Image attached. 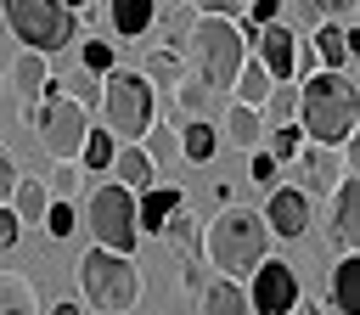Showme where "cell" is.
Wrapping results in <instances>:
<instances>
[{"label":"cell","instance_id":"f35d334b","mask_svg":"<svg viewBox=\"0 0 360 315\" xmlns=\"http://www.w3.org/2000/svg\"><path fill=\"white\" fill-rule=\"evenodd\" d=\"M17 180H22V174H17V163H11V152L0 146V202H11V191H17Z\"/></svg>","mask_w":360,"mask_h":315},{"label":"cell","instance_id":"4fadbf2b","mask_svg":"<svg viewBox=\"0 0 360 315\" xmlns=\"http://www.w3.org/2000/svg\"><path fill=\"white\" fill-rule=\"evenodd\" d=\"M354 45H360V28H338V22H321L309 39L321 73H354Z\"/></svg>","mask_w":360,"mask_h":315},{"label":"cell","instance_id":"52a82bcc","mask_svg":"<svg viewBox=\"0 0 360 315\" xmlns=\"http://www.w3.org/2000/svg\"><path fill=\"white\" fill-rule=\"evenodd\" d=\"M0 6H6V22L22 39V51L51 56V51L73 45V11L62 0H0Z\"/></svg>","mask_w":360,"mask_h":315},{"label":"cell","instance_id":"836d02e7","mask_svg":"<svg viewBox=\"0 0 360 315\" xmlns=\"http://www.w3.org/2000/svg\"><path fill=\"white\" fill-rule=\"evenodd\" d=\"M84 73H96V79L112 73V45L107 39H84Z\"/></svg>","mask_w":360,"mask_h":315},{"label":"cell","instance_id":"83f0119b","mask_svg":"<svg viewBox=\"0 0 360 315\" xmlns=\"http://www.w3.org/2000/svg\"><path fill=\"white\" fill-rule=\"evenodd\" d=\"M135 146L146 152V163H152V169L174 163V152H180V146H174V124H152V129H146V135H141Z\"/></svg>","mask_w":360,"mask_h":315},{"label":"cell","instance_id":"60d3db41","mask_svg":"<svg viewBox=\"0 0 360 315\" xmlns=\"http://www.w3.org/2000/svg\"><path fill=\"white\" fill-rule=\"evenodd\" d=\"M191 6H197V11H208V17H236L248 0H191Z\"/></svg>","mask_w":360,"mask_h":315},{"label":"cell","instance_id":"9a60e30c","mask_svg":"<svg viewBox=\"0 0 360 315\" xmlns=\"http://www.w3.org/2000/svg\"><path fill=\"white\" fill-rule=\"evenodd\" d=\"M174 208H186V191H180V186H146V191L135 197V231H152V236H158Z\"/></svg>","mask_w":360,"mask_h":315},{"label":"cell","instance_id":"74e56055","mask_svg":"<svg viewBox=\"0 0 360 315\" xmlns=\"http://www.w3.org/2000/svg\"><path fill=\"white\" fill-rule=\"evenodd\" d=\"M17 236H22V225H17V214L0 202V253H11V248H17Z\"/></svg>","mask_w":360,"mask_h":315},{"label":"cell","instance_id":"484cf974","mask_svg":"<svg viewBox=\"0 0 360 315\" xmlns=\"http://www.w3.org/2000/svg\"><path fill=\"white\" fill-rule=\"evenodd\" d=\"M141 79H146L152 90H174V84L186 79V62H180V51H163V45H158V51L146 56V68H141Z\"/></svg>","mask_w":360,"mask_h":315},{"label":"cell","instance_id":"4316f807","mask_svg":"<svg viewBox=\"0 0 360 315\" xmlns=\"http://www.w3.org/2000/svg\"><path fill=\"white\" fill-rule=\"evenodd\" d=\"M158 236L191 259V253H197V242H202V225H197V214H191V208H174V214L163 219V231H158Z\"/></svg>","mask_w":360,"mask_h":315},{"label":"cell","instance_id":"4dcf8cb0","mask_svg":"<svg viewBox=\"0 0 360 315\" xmlns=\"http://www.w3.org/2000/svg\"><path fill=\"white\" fill-rule=\"evenodd\" d=\"M298 146H304V135H298V124H276V129H264V152L281 163V158H298Z\"/></svg>","mask_w":360,"mask_h":315},{"label":"cell","instance_id":"7a4b0ae2","mask_svg":"<svg viewBox=\"0 0 360 315\" xmlns=\"http://www.w3.org/2000/svg\"><path fill=\"white\" fill-rule=\"evenodd\" d=\"M264 219L253 214V208H219L208 225H202V259L225 276V281H236V276H248L259 259H264Z\"/></svg>","mask_w":360,"mask_h":315},{"label":"cell","instance_id":"7c38bea8","mask_svg":"<svg viewBox=\"0 0 360 315\" xmlns=\"http://www.w3.org/2000/svg\"><path fill=\"white\" fill-rule=\"evenodd\" d=\"M326 242H332L338 253H354V242H360V180H354V174H343V180L332 186V208H326Z\"/></svg>","mask_w":360,"mask_h":315},{"label":"cell","instance_id":"603a6c76","mask_svg":"<svg viewBox=\"0 0 360 315\" xmlns=\"http://www.w3.org/2000/svg\"><path fill=\"white\" fill-rule=\"evenodd\" d=\"M0 315H39L34 281L22 270H0Z\"/></svg>","mask_w":360,"mask_h":315},{"label":"cell","instance_id":"e0dca14e","mask_svg":"<svg viewBox=\"0 0 360 315\" xmlns=\"http://www.w3.org/2000/svg\"><path fill=\"white\" fill-rule=\"evenodd\" d=\"M225 141L242 146V152H259V141H264V112L231 101V107H225Z\"/></svg>","mask_w":360,"mask_h":315},{"label":"cell","instance_id":"1f68e13d","mask_svg":"<svg viewBox=\"0 0 360 315\" xmlns=\"http://www.w3.org/2000/svg\"><path fill=\"white\" fill-rule=\"evenodd\" d=\"M79 180H84V174H79V163H56V169H51V180H45V191H51L56 202H73V197H79Z\"/></svg>","mask_w":360,"mask_h":315},{"label":"cell","instance_id":"44dd1931","mask_svg":"<svg viewBox=\"0 0 360 315\" xmlns=\"http://www.w3.org/2000/svg\"><path fill=\"white\" fill-rule=\"evenodd\" d=\"M174 107H180L186 118H214V112H219V90H208L197 73H186V79L174 84Z\"/></svg>","mask_w":360,"mask_h":315},{"label":"cell","instance_id":"f546056e","mask_svg":"<svg viewBox=\"0 0 360 315\" xmlns=\"http://www.w3.org/2000/svg\"><path fill=\"white\" fill-rule=\"evenodd\" d=\"M112 152H118V141H112L107 129H84V146H79L84 169H107V163H112Z\"/></svg>","mask_w":360,"mask_h":315},{"label":"cell","instance_id":"d6986e66","mask_svg":"<svg viewBox=\"0 0 360 315\" xmlns=\"http://www.w3.org/2000/svg\"><path fill=\"white\" fill-rule=\"evenodd\" d=\"M174 146H180L186 163H208V158L219 152V129H214L208 118H186V129L174 135Z\"/></svg>","mask_w":360,"mask_h":315},{"label":"cell","instance_id":"7bdbcfd3","mask_svg":"<svg viewBox=\"0 0 360 315\" xmlns=\"http://www.w3.org/2000/svg\"><path fill=\"white\" fill-rule=\"evenodd\" d=\"M287 315H321V304H304V298H298V304H292Z\"/></svg>","mask_w":360,"mask_h":315},{"label":"cell","instance_id":"9c48e42d","mask_svg":"<svg viewBox=\"0 0 360 315\" xmlns=\"http://www.w3.org/2000/svg\"><path fill=\"white\" fill-rule=\"evenodd\" d=\"M248 276H253V287H242V292H248V309H259V315H287L304 298L298 292V270L287 259H259Z\"/></svg>","mask_w":360,"mask_h":315},{"label":"cell","instance_id":"d590c367","mask_svg":"<svg viewBox=\"0 0 360 315\" xmlns=\"http://www.w3.org/2000/svg\"><path fill=\"white\" fill-rule=\"evenodd\" d=\"M354 11H360V0H321V22H338V28H354Z\"/></svg>","mask_w":360,"mask_h":315},{"label":"cell","instance_id":"7402d4cb","mask_svg":"<svg viewBox=\"0 0 360 315\" xmlns=\"http://www.w3.org/2000/svg\"><path fill=\"white\" fill-rule=\"evenodd\" d=\"M107 17H112V28H118L124 39H135V34H146V28H152L158 0H107Z\"/></svg>","mask_w":360,"mask_h":315},{"label":"cell","instance_id":"3957f363","mask_svg":"<svg viewBox=\"0 0 360 315\" xmlns=\"http://www.w3.org/2000/svg\"><path fill=\"white\" fill-rule=\"evenodd\" d=\"M180 51L191 56V73L208 90H231L236 68L248 62V39H242L236 17H208V11H197V22H191V34H186Z\"/></svg>","mask_w":360,"mask_h":315},{"label":"cell","instance_id":"d4e9b609","mask_svg":"<svg viewBox=\"0 0 360 315\" xmlns=\"http://www.w3.org/2000/svg\"><path fill=\"white\" fill-rule=\"evenodd\" d=\"M6 208L17 214V225H39V219H45V208H51L45 180H17V191H11V202H6Z\"/></svg>","mask_w":360,"mask_h":315},{"label":"cell","instance_id":"e575fe53","mask_svg":"<svg viewBox=\"0 0 360 315\" xmlns=\"http://www.w3.org/2000/svg\"><path fill=\"white\" fill-rule=\"evenodd\" d=\"M68 96H73V101H79V107H84V112H90V107H96V101H101V79H96V73H84V68H79V73H73V90H68Z\"/></svg>","mask_w":360,"mask_h":315},{"label":"cell","instance_id":"8d00e7d4","mask_svg":"<svg viewBox=\"0 0 360 315\" xmlns=\"http://www.w3.org/2000/svg\"><path fill=\"white\" fill-rule=\"evenodd\" d=\"M248 174H253V186H270V191H276V158H270V152H253V169H248Z\"/></svg>","mask_w":360,"mask_h":315},{"label":"cell","instance_id":"ee69618b","mask_svg":"<svg viewBox=\"0 0 360 315\" xmlns=\"http://www.w3.org/2000/svg\"><path fill=\"white\" fill-rule=\"evenodd\" d=\"M62 6H68V11H90V0H62Z\"/></svg>","mask_w":360,"mask_h":315},{"label":"cell","instance_id":"d6a6232c","mask_svg":"<svg viewBox=\"0 0 360 315\" xmlns=\"http://www.w3.org/2000/svg\"><path fill=\"white\" fill-rule=\"evenodd\" d=\"M39 225H45V231H51V236L62 242V236H73L79 214H73V202H56V197H51V208H45V219H39Z\"/></svg>","mask_w":360,"mask_h":315},{"label":"cell","instance_id":"f1b7e54d","mask_svg":"<svg viewBox=\"0 0 360 315\" xmlns=\"http://www.w3.org/2000/svg\"><path fill=\"white\" fill-rule=\"evenodd\" d=\"M259 112H270V129H276V124H292V112H298V84H276Z\"/></svg>","mask_w":360,"mask_h":315},{"label":"cell","instance_id":"ac0fdd59","mask_svg":"<svg viewBox=\"0 0 360 315\" xmlns=\"http://www.w3.org/2000/svg\"><path fill=\"white\" fill-rule=\"evenodd\" d=\"M107 169H112V186H124V191H146V186H152V174H158V169L146 163V152H141V146H118Z\"/></svg>","mask_w":360,"mask_h":315},{"label":"cell","instance_id":"30bf717a","mask_svg":"<svg viewBox=\"0 0 360 315\" xmlns=\"http://www.w3.org/2000/svg\"><path fill=\"white\" fill-rule=\"evenodd\" d=\"M298 163H304V197L315 202V197H332V186L343 180V174H354V158H349V141L343 146H315V141H304L298 146Z\"/></svg>","mask_w":360,"mask_h":315},{"label":"cell","instance_id":"b9f144b4","mask_svg":"<svg viewBox=\"0 0 360 315\" xmlns=\"http://www.w3.org/2000/svg\"><path fill=\"white\" fill-rule=\"evenodd\" d=\"M51 315H84V309H79L73 298H62V304H51Z\"/></svg>","mask_w":360,"mask_h":315},{"label":"cell","instance_id":"5bb4252c","mask_svg":"<svg viewBox=\"0 0 360 315\" xmlns=\"http://www.w3.org/2000/svg\"><path fill=\"white\" fill-rule=\"evenodd\" d=\"M6 84H11L22 101H39L45 84H51V56H39V51H17L11 68H6Z\"/></svg>","mask_w":360,"mask_h":315},{"label":"cell","instance_id":"ab89813d","mask_svg":"<svg viewBox=\"0 0 360 315\" xmlns=\"http://www.w3.org/2000/svg\"><path fill=\"white\" fill-rule=\"evenodd\" d=\"M276 11H281V0H248V22H253V28L276 22Z\"/></svg>","mask_w":360,"mask_h":315},{"label":"cell","instance_id":"cb8c5ba5","mask_svg":"<svg viewBox=\"0 0 360 315\" xmlns=\"http://www.w3.org/2000/svg\"><path fill=\"white\" fill-rule=\"evenodd\" d=\"M231 90H236V101H242V107H253V112H259V107H264V96L276 90V79H270V73H264V68H259V62L248 56V62L236 68V79H231Z\"/></svg>","mask_w":360,"mask_h":315},{"label":"cell","instance_id":"ba28073f","mask_svg":"<svg viewBox=\"0 0 360 315\" xmlns=\"http://www.w3.org/2000/svg\"><path fill=\"white\" fill-rule=\"evenodd\" d=\"M84 225H90V236H96V248H107V253H135V242H141V231H135V191H124V186H96L90 191V202H84Z\"/></svg>","mask_w":360,"mask_h":315},{"label":"cell","instance_id":"f6af8a7d","mask_svg":"<svg viewBox=\"0 0 360 315\" xmlns=\"http://www.w3.org/2000/svg\"><path fill=\"white\" fill-rule=\"evenodd\" d=\"M169 6H186V0H169Z\"/></svg>","mask_w":360,"mask_h":315},{"label":"cell","instance_id":"8fae6325","mask_svg":"<svg viewBox=\"0 0 360 315\" xmlns=\"http://www.w3.org/2000/svg\"><path fill=\"white\" fill-rule=\"evenodd\" d=\"M309 214H315V202H309L298 186H276L259 219H264V231H270V236H281V242H298V236L309 231Z\"/></svg>","mask_w":360,"mask_h":315},{"label":"cell","instance_id":"ffe728a7","mask_svg":"<svg viewBox=\"0 0 360 315\" xmlns=\"http://www.w3.org/2000/svg\"><path fill=\"white\" fill-rule=\"evenodd\" d=\"M197 309L202 315H248V292H242V281H208L202 292H197Z\"/></svg>","mask_w":360,"mask_h":315},{"label":"cell","instance_id":"8992f818","mask_svg":"<svg viewBox=\"0 0 360 315\" xmlns=\"http://www.w3.org/2000/svg\"><path fill=\"white\" fill-rule=\"evenodd\" d=\"M96 107H101V129H107L112 141H129V146L158 124V90H152L141 73H118V68H112V73L101 79V101H96Z\"/></svg>","mask_w":360,"mask_h":315},{"label":"cell","instance_id":"6da1fadb","mask_svg":"<svg viewBox=\"0 0 360 315\" xmlns=\"http://www.w3.org/2000/svg\"><path fill=\"white\" fill-rule=\"evenodd\" d=\"M354 73H309L298 84V135H309L315 146H343L354 135Z\"/></svg>","mask_w":360,"mask_h":315},{"label":"cell","instance_id":"5b68a950","mask_svg":"<svg viewBox=\"0 0 360 315\" xmlns=\"http://www.w3.org/2000/svg\"><path fill=\"white\" fill-rule=\"evenodd\" d=\"M22 118H28L34 141H39L56 163H79V146H84L90 112H84L68 90H56V79L45 84V96H39V101H28V107H22Z\"/></svg>","mask_w":360,"mask_h":315},{"label":"cell","instance_id":"2e32d148","mask_svg":"<svg viewBox=\"0 0 360 315\" xmlns=\"http://www.w3.org/2000/svg\"><path fill=\"white\" fill-rule=\"evenodd\" d=\"M332 304H338V315H360V253H338V264H332Z\"/></svg>","mask_w":360,"mask_h":315},{"label":"cell","instance_id":"277c9868","mask_svg":"<svg viewBox=\"0 0 360 315\" xmlns=\"http://www.w3.org/2000/svg\"><path fill=\"white\" fill-rule=\"evenodd\" d=\"M73 276H79V287H84V304H90L96 315L135 309V304H141V292H146V281H141V264H135L129 253H107V248H90V253H79Z\"/></svg>","mask_w":360,"mask_h":315}]
</instances>
